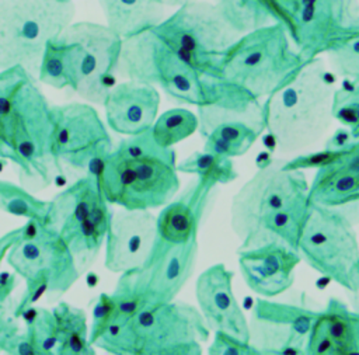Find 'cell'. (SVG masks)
<instances>
[{
    "instance_id": "obj_13",
    "label": "cell",
    "mask_w": 359,
    "mask_h": 355,
    "mask_svg": "<svg viewBox=\"0 0 359 355\" xmlns=\"http://www.w3.org/2000/svg\"><path fill=\"white\" fill-rule=\"evenodd\" d=\"M20 229V237L7 253V264L25 281L46 275L52 295L67 292L79 281L81 271L60 234L35 220H27Z\"/></svg>"
},
{
    "instance_id": "obj_5",
    "label": "cell",
    "mask_w": 359,
    "mask_h": 355,
    "mask_svg": "<svg viewBox=\"0 0 359 355\" xmlns=\"http://www.w3.org/2000/svg\"><path fill=\"white\" fill-rule=\"evenodd\" d=\"M306 62L286 27L272 22L243 34L222 55L219 79L262 100L283 87Z\"/></svg>"
},
{
    "instance_id": "obj_30",
    "label": "cell",
    "mask_w": 359,
    "mask_h": 355,
    "mask_svg": "<svg viewBox=\"0 0 359 355\" xmlns=\"http://www.w3.org/2000/svg\"><path fill=\"white\" fill-rule=\"evenodd\" d=\"M261 133L244 122H223L205 138V152L224 157L243 156L250 150Z\"/></svg>"
},
{
    "instance_id": "obj_46",
    "label": "cell",
    "mask_w": 359,
    "mask_h": 355,
    "mask_svg": "<svg viewBox=\"0 0 359 355\" xmlns=\"http://www.w3.org/2000/svg\"><path fill=\"white\" fill-rule=\"evenodd\" d=\"M349 302H351V309L359 313V265H358V275H356V282L353 289L349 292Z\"/></svg>"
},
{
    "instance_id": "obj_24",
    "label": "cell",
    "mask_w": 359,
    "mask_h": 355,
    "mask_svg": "<svg viewBox=\"0 0 359 355\" xmlns=\"http://www.w3.org/2000/svg\"><path fill=\"white\" fill-rule=\"evenodd\" d=\"M198 132L206 138L213 128L223 122H244L259 133L265 130L264 104L259 98L222 79L215 83V90L208 102L198 107Z\"/></svg>"
},
{
    "instance_id": "obj_48",
    "label": "cell",
    "mask_w": 359,
    "mask_h": 355,
    "mask_svg": "<svg viewBox=\"0 0 359 355\" xmlns=\"http://www.w3.org/2000/svg\"><path fill=\"white\" fill-rule=\"evenodd\" d=\"M272 160H273V157L271 156V153L264 152V153H261V154H259V157L257 159V167H258V168L265 167V166H268Z\"/></svg>"
},
{
    "instance_id": "obj_42",
    "label": "cell",
    "mask_w": 359,
    "mask_h": 355,
    "mask_svg": "<svg viewBox=\"0 0 359 355\" xmlns=\"http://www.w3.org/2000/svg\"><path fill=\"white\" fill-rule=\"evenodd\" d=\"M49 288L50 281L46 275H39L36 278L25 281V289L15 304V316L21 319V314L27 309L32 307L46 292L49 293Z\"/></svg>"
},
{
    "instance_id": "obj_41",
    "label": "cell",
    "mask_w": 359,
    "mask_h": 355,
    "mask_svg": "<svg viewBox=\"0 0 359 355\" xmlns=\"http://www.w3.org/2000/svg\"><path fill=\"white\" fill-rule=\"evenodd\" d=\"M20 232H21V229L17 227L14 230L7 232L6 234H3L0 237V265H1L3 260L7 257V253L11 248V246L20 237ZM15 286H17L15 274L8 272V271H0V303L11 297V293L15 289Z\"/></svg>"
},
{
    "instance_id": "obj_29",
    "label": "cell",
    "mask_w": 359,
    "mask_h": 355,
    "mask_svg": "<svg viewBox=\"0 0 359 355\" xmlns=\"http://www.w3.org/2000/svg\"><path fill=\"white\" fill-rule=\"evenodd\" d=\"M309 205L310 202L309 199H306L292 206L279 209L271 216H268L264 220L250 248H257L272 241H279L297 251L299 239L307 215Z\"/></svg>"
},
{
    "instance_id": "obj_35",
    "label": "cell",
    "mask_w": 359,
    "mask_h": 355,
    "mask_svg": "<svg viewBox=\"0 0 359 355\" xmlns=\"http://www.w3.org/2000/svg\"><path fill=\"white\" fill-rule=\"evenodd\" d=\"M21 319L25 321V331L35 347L36 355H56L57 326L53 309H35L32 306L21 314Z\"/></svg>"
},
{
    "instance_id": "obj_31",
    "label": "cell",
    "mask_w": 359,
    "mask_h": 355,
    "mask_svg": "<svg viewBox=\"0 0 359 355\" xmlns=\"http://www.w3.org/2000/svg\"><path fill=\"white\" fill-rule=\"evenodd\" d=\"M0 210L48 226L52 202L34 196L14 182L0 180Z\"/></svg>"
},
{
    "instance_id": "obj_18",
    "label": "cell",
    "mask_w": 359,
    "mask_h": 355,
    "mask_svg": "<svg viewBox=\"0 0 359 355\" xmlns=\"http://www.w3.org/2000/svg\"><path fill=\"white\" fill-rule=\"evenodd\" d=\"M157 236V216L151 210H114L104 244L105 268L121 275L139 267L150 254Z\"/></svg>"
},
{
    "instance_id": "obj_22",
    "label": "cell",
    "mask_w": 359,
    "mask_h": 355,
    "mask_svg": "<svg viewBox=\"0 0 359 355\" xmlns=\"http://www.w3.org/2000/svg\"><path fill=\"white\" fill-rule=\"evenodd\" d=\"M304 354L359 355V313L338 299H330L313 323Z\"/></svg>"
},
{
    "instance_id": "obj_16",
    "label": "cell",
    "mask_w": 359,
    "mask_h": 355,
    "mask_svg": "<svg viewBox=\"0 0 359 355\" xmlns=\"http://www.w3.org/2000/svg\"><path fill=\"white\" fill-rule=\"evenodd\" d=\"M318 312L289 303L258 299L251 319L250 344L259 354H304Z\"/></svg>"
},
{
    "instance_id": "obj_38",
    "label": "cell",
    "mask_w": 359,
    "mask_h": 355,
    "mask_svg": "<svg viewBox=\"0 0 359 355\" xmlns=\"http://www.w3.org/2000/svg\"><path fill=\"white\" fill-rule=\"evenodd\" d=\"M121 320V310L114 293H101L93 307L90 324V342L94 344L105 334V331Z\"/></svg>"
},
{
    "instance_id": "obj_1",
    "label": "cell",
    "mask_w": 359,
    "mask_h": 355,
    "mask_svg": "<svg viewBox=\"0 0 359 355\" xmlns=\"http://www.w3.org/2000/svg\"><path fill=\"white\" fill-rule=\"evenodd\" d=\"M50 108L38 79L20 66L0 70V159L39 188L63 173L52 149Z\"/></svg>"
},
{
    "instance_id": "obj_33",
    "label": "cell",
    "mask_w": 359,
    "mask_h": 355,
    "mask_svg": "<svg viewBox=\"0 0 359 355\" xmlns=\"http://www.w3.org/2000/svg\"><path fill=\"white\" fill-rule=\"evenodd\" d=\"M199 128L198 115L185 108H171L154 121L150 133L154 142L165 149H172L181 140L194 135Z\"/></svg>"
},
{
    "instance_id": "obj_21",
    "label": "cell",
    "mask_w": 359,
    "mask_h": 355,
    "mask_svg": "<svg viewBox=\"0 0 359 355\" xmlns=\"http://www.w3.org/2000/svg\"><path fill=\"white\" fill-rule=\"evenodd\" d=\"M107 125L119 135L135 136L151 129L160 107L158 90L146 83H116L104 102Z\"/></svg>"
},
{
    "instance_id": "obj_17",
    "label": "cell",
    "mask_w": 359,
    "mask_h": 355,
    "mask_svg": "<svg viewBox=\"0 0 359 355\" xmlns=\"http://www.w3.org/2000/svg\"><path fill=\"white\" fill-rule=\"evenodd\" d=\"M359 27L356 0H300L287 32L306 60L324 53L341 34Z\"/></svg>"
},
{
    "instance_id": "obj_43",
    "label": "cell",
    "mask_w": 359,
    "mask_h": 355,
    "mask_svg": "<svg viewBox=\"0 0 359 355\" xmlns=\"http://www.w3.org/2000/svg\"><path fill=\"white\" fill-rule=\"evenodd\" d=\"M342 149L334 150V149H327L324 147L323 150L314 152V153H307V154H299L293 159H286L283 163V167L286 170H306V168H320L324 164L330 163L334 160Z\"/></svg>"
},
{
    "instance_id": "obj_23",
    "label": "cell",
    "mask_w": 359,
    "mask_h": 355,
    "mask_svg": "<svg viewBox=\"0 0 359 355\" xmlns=\"http://www.w3.org/2000/svg\"><path fill=\"white\" fill-rule=\"evenodd\" d=\"M307 198L310 203L331 208L359 202V139L317 168Z\"/></svg>"
},
{
    "instance_id": "obj_4",
    "label": "cell",
    "mask_w": 359,
    "mask_h": 355,
    "mask_svg": "<svg viewBox=\"0 0 359 355\" xmlns=\"http://www.w3.org/2000/svg\"><path fill=\"white\" fill-rule=\"evenodd\" d=\"M209 334L199 309L172 300L143 306L114 323L94 348L112 355H199Z\"/></svg>"
},
{
    "instance_id": "obj_47",
    "label": "cell",
    "mask_w": 359,
    "mask_h": 355,
    "mask_svg": "<svg viewBox=\"0 0 359 355\" xmlns=\"http://www.w3.org/2000/svg\"><path fill=\"white\" fill-rule=\"evenodd\" d=\"M153 1L157 3V4H161L164 7H177L178 8L184 4H188V3L195 1V0H153Z\"/></svg>"
},
{
    "instance_id": "obj_3",
    "label": "cell",
    "mask_w": 359,
    "mask_h": 355,
    "mask_svg": "<svg viewBox=\"0 0 359 355\" xmlns=\"http://www.w3.org/2000/svg\"><path fill=\"white\" fill-rule=\"evenodd\" d=\"M334 81L320 58L306 62L279 90L265 98L264 119L273 150L297 153L316 145L331 126Z\"/></svg>"
},
{
    "instance_id": "obj_10",
    "label": "cell",
    "mask_w": 359,
    "mask_h": 355,
    "mask_svg": "<svg viewBox=\"0 0 359 355\" xmlns=\"http://www.w3.org/2000/svg\"><path fill=\"white\" fill-rule=\"evenodd\" d=\"M297 251L314 271L348 292L353 289L359 265V241L351 219L339 208L309 205Z\"/></svg>"
},
{
    "instance_id": "obj_11",
    "label": "cell",
    "mask_w": 359,
    "mask_h": 355,
    "mask_svg": "<svg viewBox=\"0 0 359 355\" xmlns=\"http://www.w3.org/2000/svg\"><path fill=\"white\" fill-rule=\"evenodd\" d=\"M286 159L273 160L238 189L230 205V226L241 241L238 251L248 250L264 220L279 209L309 199L310 184L303 170H286Z\"/></svg>"
},
{
    "instance_id": "obj_28",
    "label": "cell",
    "mask_w": 359,
    "mask_h": 355,
    "mask_svg": "<svg viewBox=\"0 0 359 355\" xmlns=\"http://www.w3.org/2000/svg\"><path fill=\"white\" fill-rule=\"evenodd\" d=\"M53 313L57 326L56 355H94L86 312L60 302L53 307Z\"/></svg>"
},
{
    "instance_id": "obj_15",
    "label": "cell",
    "mask_w": 359,
    "mask_h": 355,
    "mask_svg": "<svg viewBox=\"0 0 359 355\" xmlns=\"http://www.w3.org/2000/svg\"><path fill=\"white\" fill-rule=\"evenodd\" d=\"M59 36L80 48L79 83L74 90L83 100L104 105L115 83L123 39L107 24L72 22Z\"/></svg>"
},
{
    "instance_id": "obj_6",
    "label": "cell",
    "mask_w": 359,
    "mask_h": 355,
    "mask_svg": "<svg viewBox=\"0 0 359 355\" xmlns=\"http://www.w3.org/2000/svg\"><path fill=\"white\" fill-rule=\"evenodd\" d=\"M118 74L126 80L160 87L177 102L203 105L217 79H206L181 58L154 28L123 39Z\"/></svg>"
},
{
    "instance_id": "obj_40",
    "label": "cell",
    "mask_w": 359,
    "mask_h": 355,
    "mask_svg": "<svg viewBox=\"0 0 359 355\" xmlns=\"http://www.w3.org/2000/svg\"><path fill=\"white\" fill-rule=\"evenodd\" d=\"M15 300L11 297L0 303V349L4 352L21 331L18 317L15 316Z\"/></svg>"
},
{
    "instance_id": "obj_2",
    "label": "cell",
    "mask_w": 359,
    "mask_h": 355,
    "mask_svg": "<svg viewBox=\"0 0 359 355\" xmlns=\"http://www.w3.org/2000/svg\"><path fill=\"white\" fill-rule=\"evenodd\" d=\"M174 149L158 146L150 130L126 136L104 157L98 180L105 199L125 209L151 210L180 189Z\"/></svg>"
},
{
    "instance_id": "obj_45",
    "label": "cell",
    "mask_w": 359,
    "mask_h": 355,
    "mask_svg": "<svg viewBox=\"0 0 359 355\" xmlns=\"http://www.w3.org/2000/svg\"><path fill=\"white\" fill-rule=\"evenodd\" d=\"M353 136L351 133V130L346 129H338L325 143L327 149H334V150H339V149H345L346 146H349L353 142Z\"/></svg>"
},
{
    "instance_id": "obj_7",
    "label": "cell",
    "mask_w": 359,
    "mask_h": 355,
    "mask_svg": "<svg viewBox=\"0 0 359 355\" xmlns=\"http://www.w3.org/2000/svg\"><path fill=\"white\" fill-rule=\"evenodd\" d=\"M74 13L72 0H0V70L20 66L38 79L46 43Z\"/></svg>"
},
{
    "instance_id": "obj_19",
    "label": "cell",
    "mask_w": 359,
    "mask_h": 355,
    "mask_svg": "<svg viewBox=\"0 0 359 355\" xmlns=\"http://www.w3.org/2000/svg\"><path fill=\"white\" fill-rule=\"evenodd\" d=\"M234 272L224 264L206 268L195 282V297L208 327L250 342V327L233 293Z\"/></svg>"
},
{
    "instance_id": "obj_39",
    "label": "cell",
    "mask_w": 359,
    "mask_h": 355,
    "mask_svg": "<svg viewBox=\"0 0 359 355\" xmlns=\"http://www.w3.org/2000/svg\"><path fill=\"white\" fill-rule=\"evenodd\" d=\"M208 352L210 355H259V351L250 342L223 331H215Z\"/></svg>"
},
{
    "instance_id": "obj_36",
    "label": "cell",
    "mask_w": 359,
    "mask_h": 355,
    "mask_svg": "<svg viewBox=\"0 0 359 355\" xmlns=\"http://www.w3.org/2000/svg\"><path fill=\"white\" fill-rule=\"evenodd\" d=\"M324 53L339 77L359 79V27L332 39Z\"/></svg>"
},
{
    "instance_id": "obj_26",
    "label": "cell",
    "mask_w": 359,
    "mask_h": 355,
    "mask_svg": "<svg viewBox=\"0 0 359 355\" xmlns=\"http://www.w3.org/2000/svg\"><path fill=\"white\" fill-rule=\"evenodd\" d=\"M107 25L122 39L158 25L164 18V6L153 0H100Z\"/></svg>"
},
{
    "instance_id": "obj_25",
    "label": "cell",
    "mask_w": 359,
    "mask_h": 355,
    "mask_svg": "<svg viewBox=\"0 0 359 355\" xmlns=\"http://www.w3.org/2000/svg\"><path fill=\"white\" fill-rule=\"evenodd\" d=\"M213 189L196 181L180 198L164 205L157 215L158 237L171 243L196 240Z\"/></svg>"
},
{
    "instance_id": "obj_34",
    "label": "cell",
    "mask_w": 359,
    "mask_h": 355,
    "mask_svg": "<svg viewBox=\"0 0 359 355\" xmlns=\"http://www.w3.org/2000/svg\"><path fill=\"white\" fill-rule=\"evenodd\" d=\"M213 3L241 34L275 22L269 0H215Z\"/></svg>"
},
{
    "instance_id": "obj_44",
    "label": "cell",
    "mask_w": 359,
    "mask_h": 355,
    "mask_svg": "<svg viewBox=\"0 0 359 355\" xmlns=\"http://www.w3.org/2000/svg\"><path fill=\"white\" fill-rule=\"evenodd\" d=\"M300 0H269V7L275 22H280L289 29L297 13Z\"/></svg>"
},
{
    "instance_id": "obj_27",
    "label": "cell",
    "mask_w": 359,
    "mask_h": 355,
    "mask_svg": "<svg viewBox=\"0 0 359 355\" xmlns=\"http://www.w3.org/2000/svg\"><path fill=\"white\" fill-rule=\"evenodd\" d=\"M80 48L76 42L57 36L50 39L43 51L38 81L53 88H72L79 83Z\"/></svg>"
},
{
    "instance_id": "obj_37",
    "label": "cell",
    "mask_w": 359,
    "mask_h": 355,
    "mask_svg": "<svg viewBox=\"0 0 359 355\" xmlns=\"http://www.w3.org/2000/svg\"><path fill=\"white\" fill-rule=\"evenodd\" d=\"M332 116L351 130L353 139H359V79H345V83L335 88Z\"/></svg>"
},
{
    "instance_id": "obj_14",
    "label": "cell",
    "mask_w": 359,
    "mask_h": 355,
    "mask_svg": "<svg viewBox=\"0 0 359 355\" xmlns=\"http://www.w3.org/2000/svg\"><path fill=\"white\" fill-rule=\"evenodd\" d=\"M52 149L55 157L76 170L100 163L115 147L105 123L87 102L52 105Z\"/></svg>"
},
{
    "instance_id": "obj_20",
    "label": "cell",
    "mask_w": 359,
    "mask_h": 355,
    "mask_svg": "<svg viewBox=\"0 0 359 355\" xmlns=\"http://www.w3.org/2000/svg\"><path fill=\"white\" fill-rule=\"evenodd\" d=\"M237 253L247 286L264 297H273L287 290L293 285L294 269L302 261L296 250L279 241Z\"/></svg>"
},
{
    "instance_id": "obj_32",
    "label": "cell",
    "mask_w": 359,
    "mask_h": 355,
    "mask_svg": "<svg viewBox=\"0 0 359 355\" xmlns=\"http://www.w3.org/2000/svg\"><path fill=\"white\" fill-rule=\"evenodd\" d=\"M180 173L195 174L198 181L216 187L219 184H227L237 178L233 160L230 157L219 156L210 152H195L177 166Z\"/></svg>"
},
{
    "instance_id": "obj_12",
    "label": "cell",
    "mask_w": 359,
    "mask_h": 355,
    "mask_svg": "<svg viewBox=\"0 0 359 355\" xmlns=\"http://www.w3.org/2000/svg\"><path fill=\"white\" fill-rule=\"evenodd\" d=\"M198 257V239L171 243L157 236L147 258L119 275L114 292L136 299L142 306L167 303L189 281Z\"/></svg>"
},
{
    "instance_id": "obj_8",
    "label": "cell",
    "mask_w": 359,
    "mask_h": 355,
    "mask_svg": "<svg viewBox=\"0 0 359 355\" xmlns=\"http://www.w3.org/2000/svg\"><path fill=\"white\" fill-rule=\"evenodd\" d=\"M153 28L206 79H219L222 55L243 35L215 3L202 0L178 7Z\"/></svg>"
},
{
    "instance_id": "obj_9",
    "label": "cell",
    "mask_w": 359,
    "mask_h": 355,
    "mask_svg": "<svg viewBox=\"0 0 359 355\" xmlns=\"http://www.w3.org/2000/svg\"><path fill=\"white\" fill-rule=\"evenodd\" d=\"M50 202L48 226L60 234L83 272L105 244L114 212L104 196L98 175L87 174L79 178L56 194Z\"/></svg>"
}]
</instances>
